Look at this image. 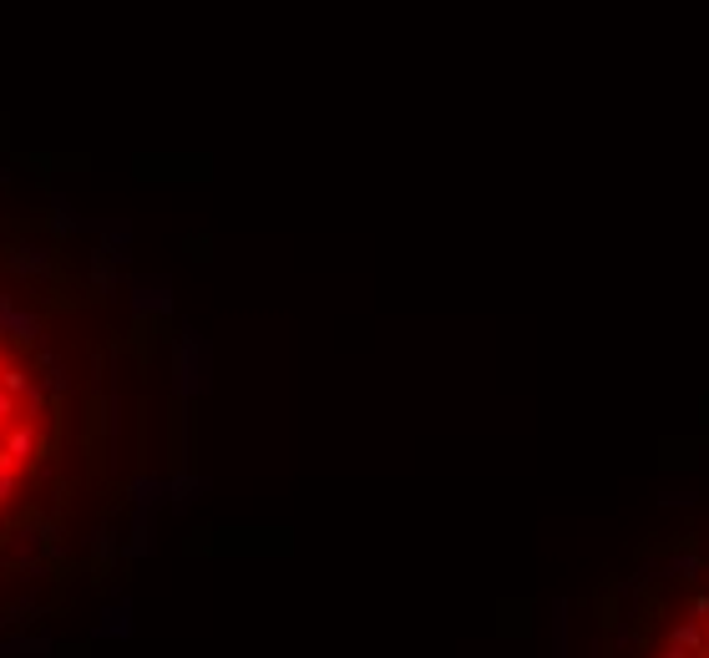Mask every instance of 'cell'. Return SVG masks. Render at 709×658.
Returning <instances> with one entry per match:
<instances>
[{
	"mask_svg": "<svg viewBox=\"0 0 709 658\" xmlns=\"http://www.w3.org/2000/svg\"><path fill=\"white\" fill-rule=\"evenodd\" d=\"M0 375H6V355H0Z\"/></svg>",
	"mask_w": 709,
	"mask_h": 658,
	"instance_id": "obj_14",
	"label": "cell"
},
{
	"mask_svg": "<svg viewBox=\"0 0 709 658\" xmlns=\"http://www.w3.org/2000/svg\"><path fill=\"white\" fill-rule=\"evenodd\" d=\"M36 329H41L36 314H21L6 294H0V335H11V345H36Z\"/></svg>",
	"mask_w": 709,
	"mask_h": 658,
	"instance_id": "obj_1",
	"label": "cell"
},
{
	"mask_svg": "<svg viewBox=\"0 0 709 658\" xmlns=\"http://www.w3.org/2000/svg\"><path fill=\"white\" fill-rule=\"evenodd\" d=\"M704 572H709L704 552H674V557H664V578H704Z\"/></svg>",
	"mask_w": 709,
	"mask_h": 658,
	"instance_id": "obj_4",
	"label": "cell"
},
{
	"mask_svg": "<svg viewBox=\"0 0 709 658\" xmlns=\"http://www.w3.org/2000/svg\"><path fill=\"white\" fill-rule=\"evenodd\" d=\"M21 466H26V461H16L6 446H0V481H6V476H21Z\"/></svg>",
	"mask_w": 709,
	"mask_h": 658,
	"instance_id": "obj_11",
	"label": "cell"
},
{
	"mask_svg": "<svg viewBox=\"0 0 709 658\" xmlns=\"http://www.w3.org/2000/svg\"><path fill=\"white\" fill-rule=\"evenodd\" d=\"M684 613H689L694 623H704V628H709V593H689V603H684Z\"/></svg>",
	"mask_w": 709,
	"mask_h": 658,
	"instance_id": "obj_9",
	"label": "cell"
},
{
	"mask_svg": "<svg viewBox=\"0 0 709 658\" xmlns=\"http://www.w3.org/2000/svg\"><path fill=\"white\" fill-rule=\"evenodd\" d=\"M16 416H21V400L0 390V431H6V426H16Z\"/></svg>",
	"mask_w": 709,
	"mask_h": 658,
	"instance_id": "obj_10",
	"label": "cell"
},
{
	"mask_svg": "<svg viewBox=\"0 0 709 658\" xmlns=\"http://www.w3.org/2000/svg\"><path fill=\"white\" fill-rule=\"evenodd\" d=\"M16 497V476H6V481H0V507H6Z\"/></svg>",
	"mask_w": 709,
	"mask_h": 658,
	"instance_id": "obj_12",
	"label": "cell"
},
{
	"mask_svg": "<svg viewBox=\"0 0 709 658\" xmlns=\"http://www.w3.org/2000/svg\"><path fill=\"white\" fill-rule=\"evenodd\" d=\"M654 658H689V653H684V648H674V643H664V648H659Z\"/></svg>",
	"mask_w": 709,
	"mask_h": 658,
	"instance_id": "obj_13",
	"label": "cell"
},
{
	"mask_svg": "<svg viewBox=\"0 0 709 658\" xmlns=\"http://www.w3.org/2000/svg\"><path fill=\"white\" fill-rule=\"evenodd\" d=\"M0 390H6V395H16V400H26L36 385H31V375L26 370H16V365H6V375H0Z\"/></svg>",
	"mask_w": 709,
	"mask_h": 658,
	"instance_id": "obj_5",
	"label": "cell"
},
{
	"mask_svg": "<svg viewBox=\"0 0 709 658\" xmlns=\"http://www.w3.org/2000/svg\"><path fill=\"white\" fill-rule=\"evenodd\" d=\"M664 643L684 648L689 658H709V643H704V623H694V618H679V623H669Z\"/></svg>",
	"mask_w": 709,
	"mask_h": 658,
	"instance_id": "obj_2",
	"label": "cell"
},
{
	"mask_svg": "<svg viewBox=\"0 0 709 658\" xmlns=\"http://www.w3.org/2000/svg\"><path fill=\"white\" fill-rule=\"evenodd\" d=\"M6 264H11L16 274H46V254H36V249H16Z\"/></svg>",
	"mask_w": 709,
	"mask_h": 658,
	"instance_id": "obj_6",
	"label": "cell"
},
{
	"mask_svg": "<svg viewBox=\"0 0 709 658\" xmlns=\"http://www.w3.org/2000/svg\"><path fill=\"white\" fill-rule=\"evenodd\" d=\"M613 648H618V653H628V648H639V633H634V623H623V618L613 623Z\"/></svg>",
	"mask_w": 709,
	"mask_h": 658,
	"instance_id": "obj_8",
	"label": "cell"
},
{
	"mask_svg": "<svg viewBox=\"0 0 709 658\" xmlns=\"http://www.w3.org/2000/svg\"><path fill=\"white\" fill-rule=\"evenodd\" d=\"M0 446H6L16 461H31V456H36V426H31V421L6 426V431H0Z\"/></svg>",
	"mask_w": 709,
	"mask_h": 658,
	"instance_id": "obj_3",
	"label": "cell"
},
{
	"mask_svg": "<svg viewBox=\"0 0 709 658\" xmlns=\"http://www.w3.org/2000/svg\"><path fill=\"white\" fill-rule=\"evenodd\" d=\"M694 502H699V491H689V486H674V491H664V497H659L664 512H689Z\"/></svg>",
	"mask_w": 709,
	"mask_h": 658,
	"instance_id": "obj_7",
	"label": "cell"
},
{
	"mask_svg": "<svg viewBox=\"0 0 709 658\" xmlns=\"http://www.w3.org/2000/svg\"><path fill=\"white\" fill-rule=\"evenodd\" d=\"M704 643H709V628H704Z\"/></svg>",
	"mask_w": 709,
	"mask_h": 658,
	"instance_id": "obj_15",
	"label": "cell"
}]
</instances>
